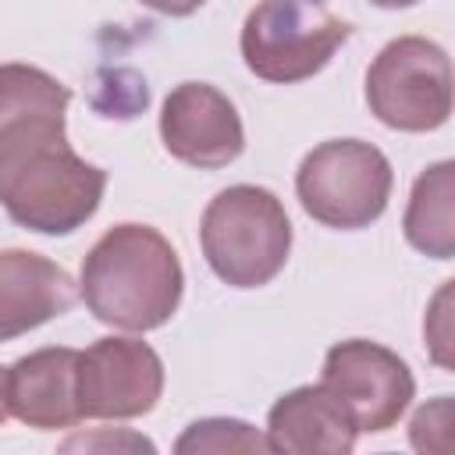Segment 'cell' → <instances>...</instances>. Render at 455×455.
<instances>
[{"instance_id": "5bb4252c", "label": "cell", "mask_w": 455, "mask_h": 455, "mask_svg": "<svg viewBox=\"0 0 455 455\" xmlns=\"http://www.w3.org/2000/svg\"><path fill=\"white\" fill-rule=\"evenodd\" d=\"M174 451L178 455H188V451H270L267 437L249 427L245 419H228V416H210V419H196L185 427V434L174 441Z\"/></svg>"}, {"instance_id": "7c38bea8", "label": "cell", "mask_w": 455, "mask_h": 455, "mask_svg": "<svg viewBox=\"0 0 455 455\" xmlns=\"http://www.w3.org/2000/svg\"><path fill=\"white\" fill-rule=\"evenodd\" d=\"M267 444L270 451H291V455H345L355 448V423L345 412V405L323 387L306 384L281 395L267 412Z\"/></svg>"}, {"instance_id": "6da1fadb", "label": "cell", "mask_w": 455, "mask_h": 455, "mask_svg": "<svg viewBox=\"0 0 455 455\" xmlns=\"http://www.w3.org/2000/svg\"><path fill=\"white\" fill-rule=\"evenodd\" d=\"M71 89L36 64H0V206L36 235H71L103 203L107 171L68 146Z\"/></svg>"}, {"instance_id": "ac0fdd59", "label": "cell", "mask_w": 455, "mask_h": 455, "mask_svg": "<svg viewBox=\"0 0 455 455\" xmlns=\"http://www.w3.org/2000/svg\"><path fill=\"white\" fill-rule=\"evenodd\" d=\"M142 7H149V11H156V14H167V18H188V14H196L206 0H139Z\"/></svg>"}, {"instance_id": "d6986e66", "label": "cell", "mask_w": 455, "mask_h": 455, "mask_svg": "<svg viewBox=\"0 0 455 455\" xmlns=\"http://www.w3.org/2000/svg\"><path fill=\"white\" fill-rule=\"evenodd\" d=\"M11 416V402H7V366H0V423Z\"/></svg>"}, {"instance_id": "9a60e30c", "label": "cell", "mask_w": 455, "mask_h": 455, "mask_svg": "<svg viewBox=\"0 0 455 455\" xmlns=\"http://www.w3.org/2000/svg\"><path fill=\"white\" fill-rule=\"evenodd\" d=\"M423 334L430 345V355L441 370H451V281L441 284V291L430 302V313L423 320Z\"/></svg>"}, {"instance_id": "277c9868", "label": "cell", "mask_w": 455, "mask_h": 455, "mask_svg": "<svg viewBox=\"0 0 455 455\" xmlns=\"http://www.w3.org/2000/svg\"><path fill=\"white\" fill-rule=\"evenodd\" d=\"M391 160L363 139H331L309 149L295 171L302 210L334 231L370 228L391 199Z\"/></svg>"}, {"instance_id": "52a82bcc", "label": "cell", "mask_w": 455, "mask_h": 455, "mask_svg": "<svg viewBox=\"0 0 455 455\" xmlns=\"http://www.w3.org/2000/svg\"><path fill=\"white\" fill-rule=\"evenodd\" d=\"M320 384L345 405L359 434L391 430L416 398V377L409 363L387 345L348 338L327 348Z\"/></svg>"}, {"instance_id": "8992f818", "label": "cell", "mask_w": 455, "mask_h": 455, "mask_svg": "<svg viewBox=\"0 0 455 455\" xmlns=\"http://www.w3.org/2000/svg\"><path fill=\"white\" fill-rule=\"evenodd\" d=\"M366 107L395 132H434L451 117V60L427 36H398L366 68Z\"/></svg>"}, {"instance_id": "5b68a950", "label": "cell", "mask_w": 455, "mask_h": 455, "mask_svg": "<svg viewBox=\"0 0 455 455\" xmlns=\"http://www.w3.org/2000/svg\"><path fill=\"white\" fill-rule=\"evenodd\" d=\"M348 36V21L313 0H259L245 14L238 46L256 78L291 85L323 71Z\"/></svg>"}, {"instance_id": "7a4b0ae2", "label": "cell", "mask_w": 455, "mask_h": 455, "mask_svg": "<svg viewBox=\"0 0 455 455\" xmlns=\"http://www.w3.org/2000/svg\"><path fill=\"white\" fill-rule=\"evenodd\" d=\"M185 291V270L174 245L149 224H114L82 259L78 295L85 309L121 331L164 327Z\"/></svg>"}, {"instance_id": "ffe728a7", "label": "cell", "mask_w": 455, "mask_h": 455, "mask_svg": "<svg viewBox=\"0 0 455 455\" xmlns=\"http://www.w3.org/2000/svg\"><path fill=\"white\" fill-rule=\"evenodd\" d=\"M370 4H377V7H384V11H398V7H412V4H419V0H370Z\"/></svg>"}, {"instance_id": "3957f363", "label": "cell", "mask_w": 455, "mask_h": 455, "mask_svg": "<svg viewBox=\"0 0 455 455\" xmlns=\"http://www.w3.org/2000/svg\"><path fill=\"white\" fill-rule=\"evenodd\" d=\"M199 245L210 270L231 288L270 284L291 252L284 203L263 185L220 188L199 220Z\"/></svg>"}, {"instance_id": "2e32d148", "label": "cell", "mask_w": 455, "mask_h": 455, "mask_svg": "<svg viewBox=\"0 0 455 455\" xmlns=\"http://www.w3.org/2000/svg\"><path fill=\"white\" fill-rule=\"evenodd\" d=\"M448 427H451V398L441 395L434 402H427L423 409H416L412 423H409V441L419 451H430V434H437V448L448 451Z\"/></svg>"}, {"instance_id": "ba28073f", "label": "cell", "mask_w": 455, "mask_h": 455, "mask_svg": "<svg viewBox=\"0 0 455 455\" xmlns=\"http://www.w3.org/2000/svg\"><path fill=\"white\" fill-rule=\"evenodd\" d=\"M82 419H135L164 395V359L139 338H100L78 352Z\"/></svg>"}, {"instance_id": "4fadbf2b", "label": "cell", "mask_w": 455, "mask_h": 455, "mask_svg": "<svg viewBox=\"0 0 455 455\" xmlns=\"http://www.w3.org/2000/svg\"><path fill=\"white\" fill-rule=\"evenodd\" d=\"M402 231H405V242L430 259L455 256V164L451 160H437L427 171H419L409 192Z\"/></svg>"}, {"instance_id": "e0dca14e", "label": "cell", "mask_w": 455, "mask_h": 455, "mask_svg": "<svg viewBox=\"0 0 455 455\" xmlns=\"http://www.w3.org/2000/svg\"><path fill=\"white\" fill-rule=\"evenodd\" d=\"M64 451H153V441H146L142 434H110V430H100V434H75L60 444Z\"/></svg>"}, {"instance_id": "30bf717a", "label": "cell", "mask_w": 455, "mask_h": 455, "mask_svg": "<svg viewBox=\"0 0 455 455\" xmlns=\"http://www.w3.org/2000/svg\"><path fill=\"white\" fill-rule=\"evenodd\" d=\"M78 348H36L7 366V402L32 430H68L82 419L78 409Z\"/></svg>"}, {"instance_id": "8fae6325", "label": "cell", "mask_w": 455, "mask_h": 455, "mask_svg": "<svg viewBox=\"0 0 455 455\" xmlns=\"http://www.w3.org/2000/svg\"><path fill=\"white\" fill-rule=\"evenodd\" d=\"M75 299V281L60 263L28 249H0V341L64 316Z\"/></svg>"}, {"instance_id": "9c48e42d", "label": "cell", "mask_w": 455, "mask_h": 455, "mask_svg": "<svg viewBox=\"0 0 455 455\" xmlns=\"http://www.w3.org/2000/svg\"><path fill=\"white\" fill-rule=\"evenodd\" d=\"M160 139L174 160L199 171L228 167L245 149V128L235 103L206 82H181L167 92L160 107Z\"/></svg>"}]
</instances>
